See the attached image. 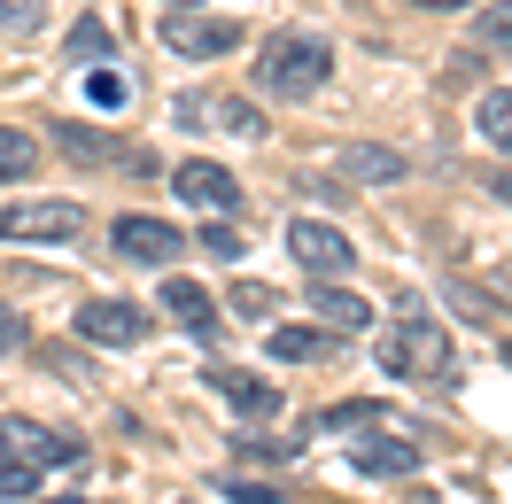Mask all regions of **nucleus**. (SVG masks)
<instances>
[{
    "label": "nucleus",
    "instance_id": "f257e3e1",
    "mask_svg": "<svg viewBox=\"0 0 512 504\" xmlns=\"http://www.w3.org/2000/svg\"><path fill=\"white\" fill-rule=\"evenodd\" d=\"M334 78V47L319 32H272L256 47V94L272 101H311Z\"/></svg>",
    "mask_w": 512,
    "mask_h": 504
},
{
    "label": "nucleus",
    "instance_id": "f03ea898",
    "mask_svg": "<svg viewBox=\"0 0 512 504\" xmlns=\"http://www.w3.org/2000/svg\"><path fill=\"white\" fill-rule=\"evenodd\" d=\"M78 458H86L78 435H55V427H39V419H0V497H32L39 473L78 466Z\"/></svg>",
    "mask_w": 512,
    "mask_h": 504
},
{
    "label": "nucleus",
    "instance_id": "7ed1b4c3",
    "mask_svg": "<svg viewBox=\"0 0 512 504\" xmlns=\"http://www.w3.org/2000/svg\"><path fill=\"white\" fill-rule=\"evenodd\" d=\"M381 365L404 380H450L458 373V357H450V334L435 318H396L381 334Z\"/></svg>",
    "mask_w": 512,
    "mask_h": 504
},
{
    "label": "nucleus",
    "instance_id": "20e7f679",
    "mask_svg": "<svg viewBox=\"0 0 512 504\" xmlns=\"http://www.w3.org/2000/svg\"><path fill=\"white\" fill-rule=\"evenodd\" d=\"M171 194H179L187 210H202V218H241V179H233L225 163L187 156L179 171H171Z\"/></svg>",
    "mask_w": 512,
    "mask_h": 504
},
{
    "label": "nucleus",
    "instance_id": "39448f33",
    "mask_svg": "<svg viewBox=\"0 0 512 504\" xmlns=\"http://www.w3.org/2000/svg\"><path fill=\"white\" fill-rule=\"evenodd\" d=\"M163 47H171V55H187V63H210V55H233V47H241V24H233V16L171 8V16H163Z\"/></svg>",
    "mask_w": 512,
    "mask_h": 504
},
{
    "label": "nucleus",
    "instance_id": "423d86ee",
    "mask_svg": "<svg viewBox=\"0 0 512 504\" xmlns=\"http://www.w3.org/2000/svg\"><path fill=\"white\" fill-rule=\"evenodd\" d=\"M288 249H295V264H303L311 280H350V272H357V249L334 233V225H319V218H295L288 225Z\"/></svg>",
    "mask_w": 512,
    "mask_h": 504
},
{
    "label": "nucleus",
    "instance_id": "0eeeda50",
    "mask_svg": "<svg viewBox=\"0 0 512 504\" xmlns=\"http://www.w3.org/2000/svg\"><path fill=\"white\" fill-rule=\"evenodd\" d=\"M109 249L125 256V264H171V256L187 249V233L171 218H140V210H125V218L109 225Z\"/></svg>",
    "mask_w": 512,
    "mask_h": 504
},
{
    "label": "nucleus",
    "instance_id": "6e6552de",
    "mask_svg": "<svg viewBox=\"0 0 512 504\" xmlns=\"http://www.w3.org/2000/svg\"><path fill=\"white\" fill-rule=\"evenodd\" d=\"M86 210L78 202H16L0 210V241H78Z\"/></svg>",
    "mask_w": 512,
    "mask_h": 504
},
{
    "label": "nucleus",
    "instance_id": "1a4fd4ad",
    "mask_svg": "<svg viewBox=\"0 0 512 504\" xmlns=\"http://www.w3.org/2000/svg\"><path fill=\"white\" fill-rule=\"evenodd\" d=\"M148 326H156V318L140 311V303H117V295H101V303L78 311V334L101 342V349H140V342H148Z\"/></svg>",
    "mask_w": 512,
    "mask_h": 504
},
{
    "label": "nucleus",
    "instance_id": "9d476101",
    "mask_svg": "<svg viewBox=\"0 0 512 504\" xmlns=\"http://www.w3.org/2000/svg\"><path fill=\"white\" fill-rule=\"evenodd\" d=\"M179 125H210V132H233V140H256L264 117L241 94H179Z\"/></svg>",
    "mask_w": 512,
    "mask_h": 504
},
{
    "label": "nucleus",
    "instance_id": "9b49d317",
    "mask_svg": "<svg viewBox=\"0 0 512 504\" xmlns=\"http://www.w3.org/2000/svg\"><path fill=\"white\" fill-rule=\"evenodd\" d=\"M55 148L78 163H125V171H156V156L148 148H125V140H109V132L94 125H55Z\"/></svg>",
    "mask_w": 512,
    "mask_h": 504
},
{
    "label": "nucleus",
    "instance_id": "f8f14e48",
    "mask_svg": "<svg viewBox=\"0 0 512 504\" xmlns=\"http://www.w3.org/2000/svg\"><path fill=\"white\" fill-rule=\"evenodd\" d=\"M311 311H319V326H334V334L373 326V303H365V295H350L342 280H319V287H311Z\"/></svg>",
    "mask_w": 512,
    "mask_h": 504
},
{
    "label": "nucleus",
    "instance_id": "ddd939ff",
    "mask_svg": "<svg viewBox=\"0 0 512 504\" xmlns=\"http://www.w3.org/2000/svg\"><path fill=\"white\" fill-rule=\"evenodd\" d=\"M163 311L179 318L187 334H202V342L218 334V303H210V295H202V287H194V280H163Z\"/></svg>",
    "mask_w": 512,
    "mask_h": 504
},
{
    "label": "nucleus",
    "instance_id": "4468645a",
    "mask_svg": "<svg viewBox=\"0 0 512 504\" xmlns=\"http://www.w3.org/2000/svg\"><path fill=\"white\" fill-rule=\"evenodd\" d=\"M210 388L233 396L249 419H272V411H280V388H272V380H249V373H233V365H210Z\"/></svg>",
    "mask_w": 512,
    "mask_h": 504
},
{
    "label": "nucleus",
    "instance_id": "2eb2a0df",
    "mask_svg": "<svg viewBox=\"0 0 512 504\" xmlns=\"http://www.w3.org/2000/svg\"><path fill=\"white\" fill-rule=\"evenodd\" d=\"M342 171H350V179H365V187H396L412 163L396 156V148H373V140H357V148H342Z\"/></svg>",
    "mask_w": 512,
    "mask_h": 504
},
{
    "label": "nucleus",
    "instance_id": "dca6fc26",
    "mask_svg": "<svg viewBox=\"0 0 512 504\" xmlns=\"http://www.w3.org/2000/svg\"><path fill=\"white\" fill-rule=\"evenodd\" d=\"M272 357H280V365L334 357V326H272Z\"/></svg>",
    "mask_w": 512,
    "mask_h": 504
},
{
    "label": "nucleus",
    "instance_id": "f3484780",
    "mask_svg": "<svg viewBox=\"0 0 512 504\" xmlns=\"http://www.w3.org/2000/svg\"><path fill=\"white\" fill-rule=\"evenodd\" d=\"M357 473H419V442L412 435H381L357 450Z\"/></svg>",
    "mask_w": 512,
    "mask_h": 504
},
{
    "label": "nucleus",
    "instance_id": "a211bd4d",
    "mask_svg": "<svg viewBox=\"0 0 512 504\" xmlns=\"http://www.w3.org/2000/svg\"><path fill=\"white\" fill-rule=\"evenodd\" d=\"M39 171V140L24 125H0V179H32Z\"/></svg>",
    "mask_w": 512,
    "mask_h": 504
},
{
    "label": "nucleus",
    "instance_id": "6ab92c4d",
    "mask_svg": "<svg viewBox=\"0 0 512 504\" xmlns=\"http://www.w3.org/2000/svg\"><path fill=\"white\" fill-rule=\"evenodd\" d=\"M342 427H381V404L350 396V404H326L319 419H311V435H342Z\"/></svg>",
    "mask_w": 512,
    "mask_h": 504
},
{
    "label": "nucleus",
    "instance_id": "aec40b11",
    "mask_svg": "<svg viewBox=\"0 0 512 504\" xmlns=\"http://www.w3.org/2000/svg\"><path fill=\"white\" fill-rule=\"evenodd\" d=\"M474 125H481V132H489V140H497V148L512 156V86H497V94H481Z\"/></svg>",
    "mask_w": 512,
    "mask_h": 504
},
{
    "label": "nucleus",
    "instance_id": "412c9836",
    "mask_svg": "<svg viewBox=\"0 0 512 504\" xmlns=\"http://www.w3.org/2000/svg\"><path fill=\"white\" fill-rule=\"evenodd\" d=\"M194 249L210 256V264H241V233H233V218H210L202 233H194Z\"/></svg>",
    "mask_w": 512,
    "mask_h": 504
},
{
    "label": "nucleus",
    "instance_id": "4be33fe9",
    "mask_svg": "<svg viewBox=\"0 0 512 504\" xmlns=\"http://www.w3.org/2000/svg\"><path fill=\"white\" fill-rule=\"evenodd\" d=\"M47 24V0H0V32L8 39H32Z\"/></svg>",
    "mask_w": 512,
    "mask_h": 504
},
{
    "label": "nucleus",
    "instance_id": "5701e85b",
    "mask_svg": "<svg viewBox=\"0 0 512 504\" xmlns=\"http://www.w3.org/2000/svg\"><path fill=\"white\" fill-rule=\"evenodd\" d=\"M70 55H78V63H109V32H101L94 16H78V24H70Z\"/></svg>",
    "mask_w": 512,
    "mask_h": 504
},
{
    "label": "nucleus",
    "instance_id": "b1692460",
    "mask_svg": "<svg viewBox=\"0 0 512 504\" xmlns=\"http://www.w3.org/2000/svg\"><path fill=\"white\" fill-rule=\"evenodd\" d=\"M474 39H481V47H512V0L481 8V16H474Z\"/></svg>",
    "mask_w": 512,
    "mask_h": 504
},
{
    "label": "nucleus",
    "instance_id": "393cba45",
    "mask_svg": "<svg viewBox=\"0 0 512 504\" xmlns=\"http://www.w3.org/2000/svg\"><path fill=\"white\" fill-rule=\"evenodd\" d=\"M218 497H225V504H288L272 481H241V473H233V481H218Z\"/></svg>",
    "mask_w": 512,
    "mask_h": 504
},
{
    "label": "nucleus",
    "instance_id": "a878e982",
    "mask_svg": "<svg viewBox=\"0 0 512 504\" xmlns=\"http://www.w3.org/2000/svg\"><path fill=\"white\" fill-rule=\"evenodd\" d=\"M86 94H94V109H125V70H94V78H86Z\"/></svg>",
    "mask_w": 512,
    "mask_h": 504
},
{
    "label": "nucleus",
    "instance_id": "bb28decb",
    "mask_svg": "<svg viewBox=\"0 0 512 504\" xmlns=\"http://www.w3.org/2000/svg\"><path fill=\"white\" fill-rule=\"evenodd\" d=\"M272 303H280V295H272L264 280H241V287H233V311H241V318H264Z\"/></svg>",
    "mask_w": 512,
    "mask_h": 504
},
{
    "label": "nucleus",
    "instance_id": "cd10ccee",
    "mask_svg": "<svg viewBox=\"0 0 512 504\" xmlns=\"http://www.w3.org/2000/svg\"><path fill=\"white\" fill-rule=\"evenodd\" d=\"M24 342H32L24 311H16V303H0V357H8V349H24Z\"/></svg>",
    "mask_w": 512,
    "mask_h": 504
},
{
    "label": "nucleus",
    "instance_id": "c85d7f7f",
    "mask_svg": "<svg viewBox=\"0 0 512 504\" xmlns=\"http://www.w3.org/2000/svg\"><path fill=\"white\" fill-rule=\"evenodd\" d=\"M241 450H249V458H295L303 442H256V435H241Z\"/></svg>",
    "mask_w": 512,
    "mask_h": 504
},
{
    "label": "nucleus",
    "instance_id": "c756f323",
    "mask_svg": "<svg viewBox=\"0 0 512 504\" xmlns=\"http://www.w3.org/2000/svg\"><path fill=\"white\" fill-rule=\"evenodd\" d=\"M412 8H435V16H458V8H474V0H412Z\"/></svg>",
    "mask_w": 512,
    "mask_h": 504
},
{
    "label": "nucleus",
    "instance_id": "7c9ffc66",
    "mask_svg": "<svg viewBox=\"0 0 512 504\" xmlns=\"http://www.w3.org/2000/svg\"><path fill=\"white\" fill-rule=\"evenodd\" d=\"M497 202H512V171H497Z\"/></svg>",
    "mask_w": 512,
    "mask_h": 504
},
{
    "label": "nucleus",
    "instance_id": "2f4dec72",
    "mask_svg": "<svg viewBox=\"0 0 512 504\" xmlns=\"http://www.w3.org/2000/svg\"><path fill=\"white\" fill-rule=\"evenodd\" d=\"M505 373H512V342H505Z\"/></svg>",
    "mask_w": 512,
    "mask_h": 504
},
{
    "label": "nucleus",
    "instance_id": "473e14b6",
    "mask_svg": "<svg viewBox=\"0 0 512 504\" xmlns=\"http://www.w3.org/2000/svg\"><path fill=\"white\" fill-rule=\"evenodd\" d=\"M55 504H78V497H55Z\"/></svg>",
    "mask_w": 512,
    "mask_h": 504
},
{
    "label": "nucleus",
    "instance_id": "72a5a7b5",
    "mask_svg": "<svg viewBox=\"0 0 512 504\" xmlns=\"http://www.w3.org/2000/svg\"><path fill=\"white\" fill-rule=\"evenodd\" d=\"M187 504H194V497H187Z\"/></svg>",
    "mask_w": 512,
    "mask_h": 504
}]
</instances>
